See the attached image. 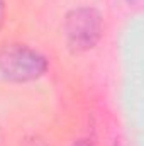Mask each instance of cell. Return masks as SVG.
<instances>
[{
  "instance_id": "cell-1",
  "label": "cell",
  "mask_w": 144,
  "mask_h": 146,
  "mask_svg": "<svg viewBox=\"0 0 144 146\" xmlns=\"http://www.w3.org/2000/svg\"><path fill=\"white\" fill-rule=\"evenodd\" d=\"M46 72V56L29 46L10 44L0 49V75L10 82H32L41 78Z\"/></svg>"
},
{
  "instance_id": "cell-2",
  "label": "cell",
  "mask_w": 144,
  "mask_h": 146,
  "mask_svg": "<svg viewBox=\"0 0 144 146\" xmlns=\"http://www.w3.org/2000/svg\"><path fill=\"white\" fill-rule=\"evenodd\" d=\"M65 37L68 48L75 53H83L97 46L104 34L102 15L93 7H78L68 12L65 19Z\"/></svg>"
},
{
  "instance_id": "cell-3",
  "label": "cell",
  "mask_w": 144,
  "mask_h": 146,
  "mask_svg": "<svg viewBox=\"0 0 144 146\" xmlns=\"http://www.w3.org/2000/svg\"><path fill=\"white\" fill-rule=\"evenodd\" d=\"M3 19H5V2L0 0V27L3 24Z\"/></svg>"
},
{
  "instance_id": "cell-4",
  "label": "cell",
  "mask_w": 144,
  "mask_h": 146,
  "mask_svg": "<svg viewBox=\"0 0 144 146\" xmlns=\"http://www.w3.org/2000/svg\"><path fill=\"white\" fill-rule=\"evenodd\" d=\"M73 146H92V143H88V139H78L73 143Z\"/></svg>"
},
{
  "instance_id": "cell-5",
  "label": "cell",
  "mask_w": 144,
  "mask_h": 146,
  "mask_svg": "<svg viewBox=\"0 0 144 146\" xmlns=\"http://www.w3.org/2000/svg\"><path fill=\"white\" fill-rule=\"evenodd\" d=\"M129 2H131V0H129Z\"/></svg>"
}]
</instances>
